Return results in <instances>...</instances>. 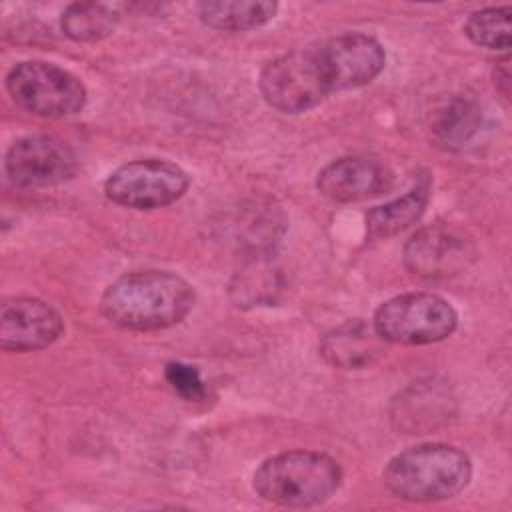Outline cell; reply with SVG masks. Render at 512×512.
<instances>
[{"label": "cell", "mask_w": 512, "mask_h": 512, "mask_svg": "<svg viewBox=\"0 0 512 512\" xmlns=\"http://www.w3.org/2000/svg\"><path fill=\"white\" fill-rule=\"evenodd\" d=\"M196 302V292L182 276L166 270L128 272L114 280L100 298V314L126 330H164L182 322Z\"/></svg>", "instance_id": "obj_1"}, {"label": "cell", "mask_w": 512, "mask_h": 512, "mask_svg": "<svg viewBox=\"0 0 512 512\" xmlns=\"http://www.w3.org/2000/svg\"><path fill=\"white\" fill-rule=\"evenodd\" d=\"M472 478L468 454L456 446L430 442L412 446L388 460L382 480L408 502H438L460 494Z\"/></svg>", "instance_id": "obj_2"}, {"label": "cell", "mask_w": 512, "mask_h": 512, "mask_svg": "<svg viewBox=\"0 0 512 512\" xmlns=\"http://www.w3.org/2000/svg\"><path fill=\"white\" fill-rule=\"evenodd\" d=\"M254 490L260 498L308 508L324 504L342 484L340 464L316 450H286L266 458L254 472Z\"/></svg>", "instance_id": "obj_3"}, {"label": "cell", "mask_w": 512, "mask_h": 512, "mask_svg": "<svg viewBox=\"0 0 512 512\" xmlns=\"http://www.w3.org/2000/svg\"><path fill=\"white\" fill-rule=\"evenodd\" d=\"M372 326L384 342L434 344L448 338L458 326L454 306L438 294L408 292L380 304Z\"/></svg>", "instance_id": "obj_4"}, {"label": "cell", "mask_w": 512, "mask_h": 512, "mask_svg": "<svg viewBox=\"0 0 512 512\" xmlns=\"http://www.w3.org/2000/svg\"><path fill=\"white\" fill-rule=\"evenodd\" d=\"M6 88L16 106L42 118L72 116L86 104V88L80 78L42 60H26L12 66L6 76Z\"/></svg>", "instance_id": "obj_5"}, {"label": "cell", "mask_w": 512, "mask_h": 512, "mask_svg": "<svg viewBox=\"0 0 512 512\" xmlns=\"http://www.w3.org/2000/svg\"><path fill=\"white\" fill-rule=\"evenodd\" d=\"M260 92L268 106L300 114L332 94L316 48H296L270 60L260 72Z\"/></svg>", "instance_id": "obj_6"}, {"label": "cell", "mask_w": 512, "mask_h": 512, "mask_svg": "<svg viewBox=\"0 0 512 512\" xmlns=\"http://www.w3.org/2000/svg\"><path fill=\"white\" fill-rule=\"evenodd\" d=\"M188 184L190 178L178 164L160 158H142L116 168L106 178L104 192L114 204L152 210L182 198Z\"/></svg>", "instance_id": "obj_7"}, {"label": "cell", "mask_w": 512, "mask_h": 512, "mask_svg": "<svg viewBox=\"0 0 512 512\" xmlns=\"http://www.w3.org/2000/svg\"><path fill=\"white\" fill-rule=\"evenodd\" d=\"M78 168L72 148L50 134H28L18 138L4 156V170L20 188H44L74 176Z\"/></svg>", "instance_id": "obj_8"}, {"label": "cell", "mask_w": 512, "mask_h": 512, "mask_svg": "<svg viewBox=\"0 0 512 512\" xmlns=\"http://www.w3.org/2000/svg\"><path fill=\"white\" fill-rule=\"evenodd\" d=\"M284 210L268 198L242 200L216 222V240L244 258L274 254L286 232Z\"/></svg>", "instance_id": "obj_9"}, {"label": "cell", "mask_w": 512, "mask_h": 512, "mask_svg": "<svg viewBox=\"0 0 512 512\" xmlns=\"http://www.w3.org/2000/svg\"><path fill=\"white\" fill-rule=\"evenodd\" d=\"M332 92L372 82L386 64L382 44L364 32H344L314 44Z\"/></svg>", "instance_id": "obj_10"}, {"label": "cell", "mask_w": 512, "mask_h": 512, "mask_svg": "<svg viewBox=\"0 0 512 512\" xmlns=\"http://www.w3.org/2000/svg\"><path fill=\"white\" fill-rule=\"evenodd\" d=\"M474 258V242L464 232L442 224L420 228L404 244V266L420 278L456 276Z\"/></svg>", "instance_id": "obj_11"}, {"label": "cell", "mask_w": 512, "mask_h": 512, "mask_svg": "<svg viewBox=\"0 0 512 512\" xmlns=\"http://www.w3.org/2000/svg\"><path fill=\"white\" fill-rule=\"evenodd\" d=\"M64 320L56 308L40 298L20 296L6 300L0 310V344L10 352L40 350L56 342Z\"/></svg>", "instance_id": "obj_12"}, {"label": "cell", "mask_w": 512, "mask_h": 512, "mask_svg": "<svg viewBox=\"0 0 512 512\" xmlns=\"http://www.w3.org/2000/svg\"><path fill=\"white\" fill-rule=\"evenodd\" d=\"M392 170L372 156H344L326 164L316 178L322 196L334 202H360L390 190Z\"/></svg>", "instance_id": "obj_13"}, {"label": "cell", "mask_w": 512, "mask_h": 512, "mask_svg": "<svg viewBox=\"0 0 512 512\" xmlns=\"http://www.w3.org/2000/svg\"><path fill=\"white\" fill-rule=\"evenodd\" d=\"M454 398L448 388L436 382H420L404 390L392 406V420L398 430L424 434L444 424L452 414Z\"/></svg>", "instance_id": "obj_14"}, {"label": "cell", "mask_w": 512, "mask_h": 512, "mask_svg": "<svg viewBox=\"0 0 512 512\" xmlns=\"http://www.w3.org/2000/svg\"><path fill=\"white\" fill-rule=\"evenodd\" d=\"M384 352V340L364 320H348L320 340L324 360L342 370H360L374 364Z\"/></svg>", "instance_id": "obj_15"}, {"label": "cell", "mask_w": 512, "mask_h": 512, "mask_svg": "<svg viewBox=\"0 0 512 512\" xmlns=\"http://www.w3.org/2000/svg\"><path fill=\"white\" fill-rule=\"evenodd\" d=\"M274 254L246 258L244 268L238 270L230 282V298L236 306H270L286 288L282 268L274 262Z\"/></svg>", "instance_id": "obj_16"}, {"label": "cell", "mask_w": 512, "mask_h": 512, "mask_svg": "<svg viewBox=\"0 0 512 512\" xmlns=\"http://www.w3.org/2000/svg\"><path fill=\"white\" fill-rule=\"evenodd\" d=\"M198 18L224 32H244L268 24L276 12L278 2L272 0H206L196 6Z\"/></svg>", "instance_id": "obj_17"}, {"label": "cell", "mask_w": 512, "mask_h": 512, "mask_svg": "<svg viewBox=\"0 0 512 512\" xmlns=\"http://www.w3.org/2000/svg\"><path fill=\"white\" fill-rule=\"evenodd\" d=\"M430 198V180L422 178L404 196L368 210L366 230L370 238H390L420 220Z\"/></svg>", "instance_id": "obj_18"}, {"label": "cell", "mask_w": 512, "mask_h": 512, "mask_svg": "<svg viewBox=\"0 0 512 512\" xmlns=\"http://www.w3.org/2000/svg\"><path fill=\"white\" fill-rule=\"evenodd\" d=\"M480 126V104L468 96H454L434 114L430 132L438 146L446 150H458L478 134Z\"/></svg>", "instance_id": "obj_19"}, {"label": "cell", "mask_w": 512, "mask_h": 512, "mask_svg": "<svg viewBox=\"0 0 512 512\" xmlns=\"http://www.w3.org/2000/svg\"><path fill=\"white\" fill-rule=\"evenodd\" d=\"M118 14L112 6L100 2H74L60 18L62 32L74 42H96L110 36Z\"/></svg>", "instance_id": "obj_20"}, {"label": "cell", "mask_w": 512, "mask_h": 512, "mask_svg": "<svg viewBox=\"0 0 512 512\" xmlns=\"http://www.w3.org/2000/svg\"><path fill=\"white\" fill-rule=\"evenodd\" d=\"M464 34L476 46L508 52L510 48V6H488L468 16Z\"/></svg>", "instance_id": "obj_21"}, {"label": "cell", "mask_w": 512, "mask_h": 512, "mask_svg": "<svg viewBox=\"0 0 512 512\" xmlns=\"http://www.w3.org/2000/svg\"><path fill=\"white\" fill-rule=\"evenodd\" d=\"M164 376L172 390L188 402H198L206 396L204 380L200 378V372L190 364L168 362L164 368Z\"/></svg>", "instance_id": "obj_22"}, {"label": "cell", "mask_w": 512, "mask_h": 512, "mask_svg": "<svg viewBox=\"0 0 512 512\" xmlns=\"http://www.w3.org/2000/svg\"><path fill=\"white\" fill-rule=\"evenodd\" d=\"M494 84L508 98V94H510V58H508V54H504V58H500L494 66Z\"/></svg>", "instance_id": "obj_23"}]
</instances>
